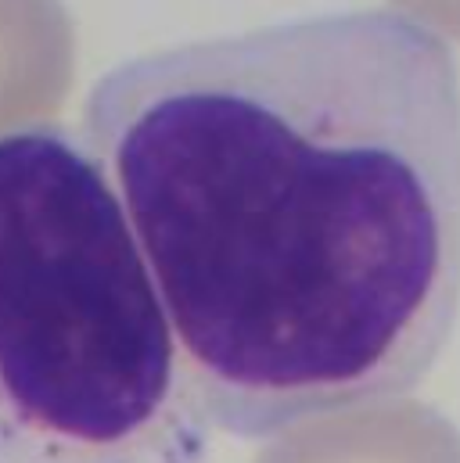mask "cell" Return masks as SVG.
<instances>
[{"mask_svg":"<svg viewBox=\"0 0 460 463\" xmlns=\"http://www.w3.org/2000/svg\"><path fill=\"white\" fill-rule=\"evenodd\" d=\"M83 133L216 431L263 442L421 384L460 313V72L403 11L140 54Z\"/></svg>","mask_w":460,"mask_h":463,"instance_id":"cell-1","label":"cell"},{"mask_svg":"<svg viewBox=\"0 0 460 463\" xmlns=\"http://www.w3.org/2000/svg\"><path fill=\"white\" fill-rule=\"evenodd\" d=\"M213 431L91 137L0 129V463H206Z\"/></svg>","mask_w":460,"mask_h":463,"instance_id":"cell-2","label":"cell"},{"mask_svg":"<svg viewBox=\"0 0 460 463\" xmlns=\"http://www.w3.org/2000/svg\"><path fill=\"white\" fill-rule=\"evenodd\" d=\"M414 11V18H432L460 36V0H399Z\"/></svg>","mask_w":460,"mask_h":463,"instance_id":"cell-3","label":"cell"}]
</instances>
